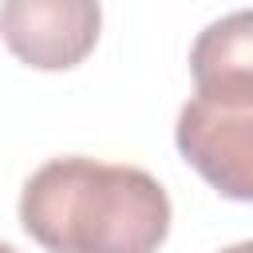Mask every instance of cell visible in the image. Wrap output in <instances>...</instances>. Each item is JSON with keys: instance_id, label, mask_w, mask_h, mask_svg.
Listing matches in <instances>:
<instances>
[{"instance_id": "1", "label": "cell", "mask_w": 253, "mask_h": 253, "mask_svg": "<svg viewBox=\"0 0 253 253\" xmlns=\"http://www.w3.org/2000/svg\"><path fill=\"white\" fill-rule=\"evenodd\" d=\"M20 225L47 253H158L170 198L138 166L67 154L24 182Z\"/></svg>"}, {"instance_id": "2", "label": "cell", "mask_w": 253, "mask_h": 253, "mask_svg": "<svg viewBox=\"0 0 253 253\" xmlns=\"http://www.w3.org/2000/svg\"><path fill=\"white\" fill-rule=\"evenodd\" d=\"M182 158L225 198H253V107L190 99L174 126Z\"/></svg>"}, {"instance_id": "3", "label": "cell", "mask_w": 253, "mask_h": 253, "mask_svg": "<svg viewBox=\"0 0 253 253\" xmlns=\"http://www.w3.org/2000/svg\"><path fill=\"white\" fill-rule=\"evenodd\" d=\"M103 12L91 0H8L0 4L4 47L36 71H67L95 51Z\"/></svg>"}, {"instance_id": "4", "label": "cell", "mask_w": 253, "mask_h": 253, "mask_svg": "<svg viewBox=\"0 0 253 253\" xmlns=\"http://www.w3.org/2000/svg\"><path fill=\"white\" fill-rule=\"evenodd\" d=\"M198 99L253 107V16L241 8L213 20L190 47Z\"/></svg>"}, {"instance_id": "5", "label": "cell", "mask_w": 253, "mask_h": 253, "mask_svg": "<svg viewBox=\"0 0 253 253\" xmlns=\"http://www.w3.org/2000/svg\"><path fill=\"white\" fill-rule=\"evenodd\" d=\"M221 253H253V245H249V241H237V245H229V249H221Z\"/></svg>"}, {"instance_id": "6", "label": "cell", "mask_w": 253, "mask_h": 253, "mask_svg": "<svg viewBox=\"0 0 253 253\" xmlns=\"http://www.w3.org/2000/svg\"><path fill=\"white\" fill-rule=\"evenodd\" d=\"M0 253H20V249H12L8 241H0Z\"/></svg>"}]
</instances>
